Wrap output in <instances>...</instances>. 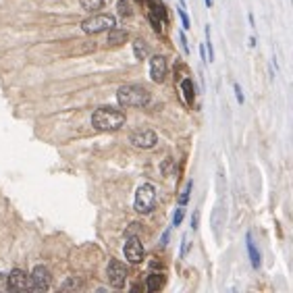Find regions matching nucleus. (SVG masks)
<instances>
[{
  "instance_id": "obj_9",
  "label": "nucleus",
  "mask_w": 293,
  "mask_h": 293,
  "mask_svg": "<svg viewBox=\"0 0 293 293\" xmlns=\"http://www.w3.org/2000/svg\"><path fill=\"white\" fill-rule=\"evenodd\" d=\"M169 73V65H167V58L165 56H154L150 61V77L156 81V84H162Z\"/></svg>"
},
{
  "instance_id": "obj_17",
  "label": "nucleus",
  "mask_w": 293,
  "mask_h": 293,
  "mask_svg": "<svg viewBox=\"0 0 293 293\" xmlns=\"http://www.w3.org/2000/svg\"><path fill=\"white\" fill-rule=\"evenodd\" d=\"M81 2V6H84V10H100L102 8V4H104V0H79Z\"/></svg>"
},
{
  "instance_id": "obj_16",
  "label": "nucleus",
  "mask_w": 293,
  "mask_h": 293,
  "mask_svg": "<svg viewBox=\"0 0 293 293\" xmlns=\"http://www.w3.org/2000/svg\"><path fill=\"white\" fill-rule=\"evenodd\" d=\"M116 10H119L121 17H131L133 15V8H131V2H129V0H119V2H116Z\"/></svg>"
},
{
  "instance_id": "obj_14",
  "label": "nucleus",
  "mask_w": 293,
  "mask_h": 293,
  "mask_svg": "<svg viewBox=\"0 0 293 293\" xmlns=\"http://www.w3.org/2000/svg\"><path fill=\"white\" fill-rule=\"evenodd\" d=\"M150 4V15H156L160 21H167V13H165V6H162L158 0H148Z\"/></svg>"
},
{
  "instance_id": "obj_10",
  "label": "nucleus",
  "mask_w": 293,
  "mask_h": 293,
  "mask_svg": "<svg viewBox=\"0 0 293 293\" xmlns=\"http://www.w3.org/2000/svg\"><path fill=\"white\" fill-rule=\"evenodd\" d=\"M158 142V137L154 131H148V129H144V131H135L131 135V144L135 148H154Z\"/></svg>"
},
{
  "instance_id": "obj_23",
  "label": "nucleus",
  "mask_w": 293,
  "mask_h": 293,
  "mask_svg": "<svg viewBox=\"0 0 293 293\" xmlns=\"http://www.w3.org/2000/svg\"><path fill=\"white\" fill-rule=\"evenodd\" d=\"M137 231H139V225H137V222H133V225H131V229H129V231H125V235H127V237H131V235H135Z\"/></svg>"
},
{
  "instance_id": "obj_1",
  "label": "nucleus",
  "mask_w": 293,
  "mask_h": 293,
  "mask_svg": "<svg viewBox=\"0 0 293 293\" xmlns=\"http://www.w3.org/2000/svg\"><path fill=\"white\" fill-rule=\"evenodd\" d=\"M92 125L96 127L98 131H116V129H121L125 125V114L119 108L102 106L94 112Z\"/></svg>"
},
{
  "instance_id": "obj_4",
  "label": "nucleus",
  "mask_w": 293,
  "mask_h": 293,
  "mask_svg": "<svg viewBox=\"0 0 293 293\" xmlns=\"http://www.w3.org/2000/svg\"><path fill=\"white\" fill-rule=\"evenodd\" d=\"M114 23L116 21L112 15H94L81 23V29L86 33H100V31H106V29L114 27Z\"/></svg>"
},
{
  "instance_id": "obj_28",
  "label": "nucleus",
  "mask_w": 293,
  "mask_h": 293,
  "mask_svg": "<svg viewBox=\"0 0 293 293\" xmlns=\"http://www.w3.org/2000/svg\"><path fill=\"white\" fill-rule=\"evenodd\" d=\"M167 239H169V231L165 233V235H162V245H167Z\"/></svg>"
},
{
  "instance_id": "obj_7",
  "label": "nucleus",
  "mask_w": 293,
  "mask_h": 293,
  "mask_svg": "<svg viewBox=\"0 0 293 293\" xmlns=\"http://www.w3.org/2000/svg\"><path fill=\"white\" fill-rule=\"evenodd\" d=\"M50 271L46 266H36L33 268V273H31V289L33 291H46L50 287Z\"/></svg>"
},
{
  "instance_id": "obj_24",
  "label": "nucleus",
  "mask_w": 293,
  "mask_h": 293,
  "mask_svg": "<svg viewBox=\"0 0 293 293\" xmlns=\"http://www.w3.org/2000/svg\"><path fill=\"white\" fill-rule=\"evenodd\" d=\"M235 94H237V102H239V104H243V94H241L239 84H235Z\"/></svg>"
},
{
  "instance_id": "obj_26",
  "label": "nucleus",
  "mask_w": 293,
  "mask_h": 293,
  "mask_svg": "<svg viewBox=\"0 0 293 293\" xmlns=\"http://www.w3.org/2000/svg\"><path fill=\"white\" fill-rule=\"evenodd\" d=\"M181 44H183V50H185V52H190V46H187V40H185L183 33H181Z\"/></svg>"
},
{
  "instance_id": "obj_8",
  "label": "nucleus",
  "mask_w": 293,
  "mask_h": 293,
  "mask_svg": "<svg viewBox=\"0 0 293 293\" xmlns=\"http://www.w3.org/2000/svg\"><path fill=\"white\" fill-rule=\"evenodd\" d=\"M106 275H108V283H110L112 287H123V285H125L127 271H125V266H123L119 260H110V262H108Z\"/></svg>"
},
{
  "instance_id": "obj_19",
  "label": "nucleus",
  "mask_w": 293,
  "mask_h": 293,
  "mask_svg": "<svg viewBox=\"0 0 293 293\" xmlns=\"http://www.w3.org/2000/svg\"><path fill=\"white\" fill-rule=\"evenodd\" d=\"M192 187H194V181H187L185 190H183V192H181V195H179V204H181V206H185L187 202H190V194H192Z\"/></svg>"
},
{
  "instance_id": "obj_27",
  "label": "nucleus",
  "mask_w": 293,
  "mask_h": 293,
  "mask_svg": "<svg viewBox=\"0 0 293 293\" xmlns=\"http://www.w3.org/2000/svg\"><path fill=\"white\" fill-rule=\"evenodd\" d=\"M192 227H194V229L197 227V212H195V214H194V218H192Z\"/></svg>"
},
{
  "instance_id": "obj_20",
  "label": "nucleus",
  "mask_w": 293,
  "mask_h": 293,
  "mask_svg": "<svg viewBox=\"0 0 293 293\" xmlns=\"http://www.w3.org/2000/svg\"><path fill=\"white\" fill-rule=\"evenodd\" d=\"M181 220H183V208H179L177 212H175V216H173V225H175V227L181 225Z\"/></svg>"
},
{
  "instance_id": "obj_3",
  "label": "nucleus",
  "mask_w": 293,
  "mask_h": 293,
  "mask_svg": "<svg viewBox=\"0 0 293 293\" xmlns=\"http://www.w3.org/2000/svg\"><path fill=\"white\" fill-rule=\"evenodd\" d=\"M154 200H156V190H154V185L144 183V185L137 190V194H135V210H137L139 214L150 212V210L154 208Z\"/></svg>"
},
{
  "instance_id": "obj_5",
  "label": "nucleus",
  "mask_w": 293,
  "mask_h": 293,
  "mask_svg": "<svg viewBox=\"0 0 293 293\" xmlns=\"http://www.w3.org/2000/svg\"><path fill=\"white\" fill-rule=\"evenodd\" d=\"M6 289L10 291H29L31 289V277H27V273L19 271H10V275L6 277Z\"/></svg>"
},
{
  "instance_id": "obj_21",
  "label": "nucleus",
  "mask_w": 293,
  "mask_h": 293,
  "mask_svg": "<svg viewBox=\"0 0 293 293\" xmlns=\"http://www.w3.org/2000/svg\"><path fill=\"white\" fill-rule=\"evenodd\" d=\"M179 17H181V21H183V27H185V29L190 27V17H187V13H185L183 8H179Z\"/></svg>"
},
{
  "instance_id": "obj_22",
  "label": "nucleus",
  "mask_w": 293,
  "mask_h": 293,
  "mask_svg": "<svg viewBox=\"0 0 293 293\" xmlns=\"http://www.w3.org/2000/svg\"><path fill=\"white\" fill-rule=\"evenodd\" d=\"M71 287H75V289H77V287H81V283H79L77 279H71V281H67V283L63 285V289H71Z\"/></svg>"
},
{
  "instance_id": "obj_25",
  "label": "nucleus",
  "mask_w": 293,
  "mask_h": 293,
  "mask_svg": "<svg viewBox=\"0 0 293 293\" xmlns=\"http://www.w3.org/2000/svg\"><path fill=\"white\" fill-rule=\"evenodd\" d=\"M4 289H6V277L0 273V291H4Z\"/></svg>"
},
{
  "instance_id": "obj_13",
  "label": "nucleus",
  "mask_w": 293,
  "mask_h": 293,
  "mask_svg": "<svg viewBox=\"0 0 293 293\" xmlns=\"http://www.w3.org/2000/svg\"><path fill=\"white\" fill-rule=\"evenodd\" d=\"M162 285H165V275H150L146 279V289L148 291H158Z\"/></svg>"
},
{
  "instance_id": "obj_2",
  "label": "nucleus",
  "mask_w": 293,
  "mask_h": 293,
  "mask_svg": "<svg viewBox=\"0 0 293 293\" xmlns=\"http://www.w3.org/2000/svg\"><path fill=\"white\" fill-rule=\"evenodd\" d=\"M116 100L121 106H146L150 102V94L139 86H123L116 92Z\"/></svg>"
},
{
  "instance_id": "obj_18",
  "label": "nucleus",
  "mask_w": 293,
  "mask_h": 293,
  "mask_svg": "<svg viewBox=\"0 0 293 293\" xmlns=\"http://www.w3.org/2000/svg\"><path fill=\"white\" fill-rule=\"evenodd\" d=\"M133 50H135V56L139 58V61H144V58L148 56V46H146V42H142V40H137V42L133 44Z\"/></svg>"
},
{
  "instance_id": "obj_15",
  "label": "nucleus",
  "mask_w": 293,
  "mask_h": 293,
  "mask_svg": "<svg viewBox=\"0 0 293 293\" xmlns=\"http://www.w3.org/2000/svg\"><path fill=\"white\" fill-rule=\"evenodd\" d=\"M181 90H183V96L187 102H194V81L192 79H183L181 81Z\"/></svg>"
},
{
  "instance_id": "obj_11",
  "label": "nucleus",
  "mask_w": 293,
  "mask_h": 293,
  "mask_svg": "<svg viewBox=\"0 0 293 293\" xmlns=\"http://www.w3.org/2000/svg\"><path fill=\"white\" fill-rule=\"evenodd\" d=\"M129 38V33L125 29H119V27H110V33H108V46H123Z\"/></svg>"
},
{
  "instance_id": "obj_12",
  "label": "nucleus",
  "mask_w": 293,
  "mask_h": 293,
  "mask_svg": "<svg viewBox=\"0 0 293 293\" xmlns=\"http://www.w3.org/2000/svg\"><path fill=\"white\" fill-rule=\"evenodd\" d=\"M245 241H248V254H250L252 266H254V268H258V266H260V254H258V250H256V243H254V239H252V235H250V233H248V237H245Z\"/></svg>"
},
{
  "instance_id": "obj_29",
  "label": "nucleus",
  "mask_w": 293,
  "mask_h": 293,
  "mask_svg": "<svg viewBox=\"0 0 293 293\" xmlns=\"http://www.w3.org/2000/svg\"><path fill=\"white\" fill-rule=\"evenodd\" d=\"M212 2H214V0H206V6H212Z\"/></svg>"
},
{
  "instance_id": "obj_6",
  "label": "nucleus",
  "mask_w": 293,
  "mask_h": 293,
  "mask_svg": "<svg viewBox=\"0 0 293 293\" xmlns=\"http://www.w3.org/2000/svg\"><path fill=\"white\" fill-rule=\"evenodd\" d=\"M125 258L131 264H139L144 262V245L139 243L137 237H127V243H125Z\"/></svg>"
}]
</instances>
